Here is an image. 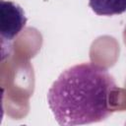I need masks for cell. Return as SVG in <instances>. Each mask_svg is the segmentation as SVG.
Masks as SVG:
<instances>
[{
    "label": "cell",
    "mask_w": 126,
    "mask_h": 126,
    "mask_svg": "<svg viewBox=\"0 0 126 126\" xmlns=\"http://www.w3.org/2000/svg\"><path fill=\"white\" fill-rule=\"evenodd\" d=\"M118 92L113 77L104 67L89 62L63 71L47 93V102L59 125L100 122L112 113Z\"/></svg>",
    "instance_id": "cell-1"
},
{
    "label": "cell",
    "mask_w": 126,
    "mask_h": 126,
    "mask_svg": "<svg viewBox=\"0 0 126 126\" xmlns=\"http://www.w3.org/2000/svg\"><path fill=\"white\" fill-rule=\"evenodd\" d=\"M27 18L24 10L15 2L0 0V34L2 43L13 40L25 28Z\"/></svg>",
    "instance_id": "cell-2"
},
{
    "label": "cell",
    "mask_w": 126,
    "mask_h": 126,
    "mask_svg": "<svg viewBox=\"0 0 126 126\" xmlns=\"http://www.w3.org/2000/svg\"><path fill=\"white\" fill-rule=\"evenodd\" d=\"M89 5L99 16L119 15L126 11V0H89Z\"/></svg>",
    "instance_id": "cell-3"
}]
</instances>
